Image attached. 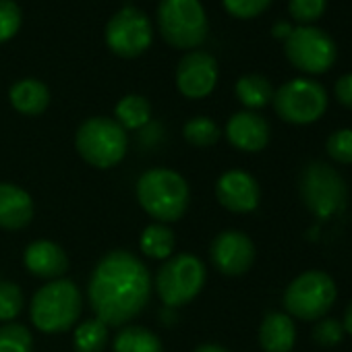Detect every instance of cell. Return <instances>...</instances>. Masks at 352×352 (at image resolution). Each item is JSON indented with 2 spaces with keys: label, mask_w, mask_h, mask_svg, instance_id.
<instances>
[{
  "label": "cell",
  "mask_w": 352,
  "mask_h": 352,
  "mask_svg": "<svg viewBox=\"0 0 352 352\" xmlns=\"http://www.w3.org/2000/svg\"><path fill=\"white\" fill-rule=\"evenodd\" d=\"M151 296V276L145 263L126 249L106 253L94 267L87 284L89 307L108 327H124Z\"/></svg>",
  "instance_id": "cell-1"
},
{
  "label": "cell",
  "mask_w": 352,
  "mask_h": 352,
  "mask_svg": "<svg viewBox=\"0 0 352 352\" xmlns=\"http://www.w3.org/2000/svg\"><path fill=\"white\" fill-rule=\"evenodd\" d=\"M135 195L141 210L160 224L181 220L191 201L189 183L172 168L145 170L135 185Z\"/></svg>",
  "instance_id": "cell-2"
},
{
  "label": "cell",
  "mask_w": 352,
  "mask_h": 352,
  "mask_svg": "<svg viewBox=\"0 0 352 352\" xmlns=\"http://www.w3.org/2000/svg\"><path fill=\"white\" fill-rule=\"evenodd\" d=\"M83 294L71 280H52L44 284L30 305V317L42 333H65L81 317Z\"/></svg>",
  "instance_id": "cell-3"
},
{
  "label": "cell",
  "mask_w": 352,
  "mask_h": 352,
  "mask_svg": "<svg viewBox=\"0 0 352 352\" xmlns=\"http://www.w3.org/2000/svg\"><path fill=\"white\" fill-rule=\"evenodd\" d=\"M206 265L193 253H179L168 257L155 274V292L160 300L170 307L189 305L199 296L206 286Z\"/></svg>",
  "instance_id": "cell-4"
},
{
  "label": "cell",
  "mask_w": 352,
  "mask_h": 352,
  "mask_svg": "<svg viewBox=\"0 0 352 352\" xmlns=\"http://www.w3.org/2000/svg\"><path fill=\"white\" fill-rule=\"evenodd\" d=\"M298 193L305 208L317 218H331L346 208L348 189L336 168L321 160L309 162L298 176Z\"/></svg>",
  "instance_id": "cell-5"
},
{
  "label": "cell",
  "mask_w": 352,
  "mask_h": 352,
  "mask_svg": "<svg viewBox=\"0 0 352 352\" xmlns=\"http://www.w3.org/2000/svg\"><path fill=\"white\" fill-rule=\"evenodd\" d=\"M162 38L179 50H193L208 38V15L199 0H162L157 7Z\"/></svg>",
  "instance_id": "cell-6"
},
{
  "label": "cell",
  "mask_w": 352,
  "mask_h": 352,
  "mask_svg": "<svg viewBox=\"0 0 352 352\" xmlns=\"http://www.w3.org/2000/svg\"><path fill=\"white\" fill-rule=\"evenodd\" d=\"M79 155L94 168H114L126 155V131L108 116H94L81 122L75 135Z\"/></svg>",
  "instance_id": "cell-7"
},
{
  "label": "cell",
  "mask_w": 352,
  "mask_h": 352,
  "mask_svg": "<svg viewBox=\"0 0 352 352\" xmlns=\"http://www.w3.org/2000/svg\"><path fill=\"white\" fill-rule=\"evenodd\" d=\"M338 296L336 282L329 274L311 270L294 278L284 292V307L290 317L315 321L325 317Z\"/></svg>",
  "instance_id": "cell-8"
},
{
  "label": "cell",
  "mask_w": 352,
  "mask_h": 352,
  "mask_svg": "<svg viewBox=\"0 0 352 352\" xmlns=\"http://www.w3.org/2000/svg\"><path fill=\"white\" fill-rule=\"evenodd\" d=\"M276 114L290 124H311L327 108L325 87L313 79H292L274 91Z\"/></svg>",
  "instance_id": "cell-9"
},
{
  "label": "cell",
  "mask_w": 352,
  "mask_h": 352,
  "mask_svg": "<svg viewBox=\"0 0 352 352\" xmlns=\"http://www.w3.org/2000/svg\"><path fill=\"white\" fill-rule=\"evenodd\" d=\"M284 52L292 67L309 75L329 71L338 56L336 42L323 30L311 25L294 28L286 38Z\"/></svg>",
  "instance_id": "cell-10"
},
{
  "label": "cell",
  "mask_w": 352,
  "mask_h": 352,
  "mask_svg": "<svg viewBox=\"0 0 352 352\" xmlns=\"http://www.w3.org/2000/svg\"><path fill=\"white\" fill-rule=\"evenodd\" d=\"M151 21L137 7H124L106 25V44L120 58H135L151 46Z\"/></svg>",
  "instance_id": "cell-11"
},
{
  "label": "cell",
  "mask_w": 352,
  "mask_h": 352,
  "mask_svg": "<svg viewBox=\"0 0 352 352\" xmlns=\"http://www.w3.org/2000/svg\"><path fill=\"white\" fill-rule=\"evenodd\" d=\"M218 83V63L208 52L187 54L176 69V87L189 100L208 98Z\"/></svg>",
  "instance_id": "cell-12"
},
{
  "label": "cell",
  "mask_w": 352,
  "mask_h": 352,
  "mask_svg": "<svg viewBox=\"0 0 352 352\" xmlns=\"http://www.w3.org/2000/svg\"><path fill=\"white\" fill-rule=\"evenodd\" d=\"M210 255L224 276H243L255 261V245L241 230H224L214 239Z\"/></svg>",
  "instance_id": "cell-13"
},
{
  "label": "cell",
  "mask_w": 352,
  "mask_h": 352,
  "mask_svg": "<svg viewBox=\"0 0 352 352\" xmlns=\"http://www.w3.org/2000/svg\"><path fill=\"white\" fill-rule=\"evenodd\" d=\"M216 197L232 214H251L257 210L261 189L255 176L245 170H228L216 183Z\"/></svg>",
  "instance_id": "cell-14"
},
{
  "label": "cell",
  "mask_w": 352,
  "mask_h": 352,
  "mask_svg": "<svg viewBox=\"0 0 352 352\" xmlns=\"http://www.w3.org/2000/svg\"><path fill=\"white\" fill-rule=\"evenodd\" d=\"M226 139L230 141L232 147L247 151V153H255L267 145L270 124L261 114H257L253 110H243L228 118Z\"/></svg>",
  "instance_id": "cell-15"
},
{
  "label": "cell",
  "mask_w": 352,
  "mask_h": 352,
  "mask_svg": "<svg viewBox=\"0 0 352 352\" xmlns=\"http://www.w3.org/2000/svg\"><path fill=\"white\" fill-rule=\"evenodd\" d=\"M23 263L28 272L42 280H60L69 270V257L58 243L52 241H34L23 253Z\"/></svg>",
  "instance_id": "cell-16"
},
{
  "label": "cell",
  "mask_w": 352,
  "mask_h": 352,
  "mask_svg": "<svg viewBox=\"0 0 352 352\" xmlns=\"http://www.w3.org/2000/svg\"><path fill=\"white\" fill-rule=\"evenodd\" d=\"M34 214L36 206L25 189L13 183H0V228L21 230L30 226Z\"/></svg>",
  "instance_id": "cell-17"
},
{
  "label": "cell",
  "mask_w": 352,
  "mask_h": 352,
  "mask_svg": "<svg viewBox=\"0 0 352 352\" xmlns=\"http://www.w3.org/2000/svg\"><path fill=\"white\" fill-rule=\"evenodd\" d=\"M296 342V325L288 313L272 311L259 325V344L265 352H290Z\"/></svg>",
  "instance_id": "cell-18"
},
{
  "label": "cell",
  "mask_w": 352,
  "mask_h": 352,
  "mask_svg": "<svg viewBox=\"0 0 352 352\" xmlns=\"http://www.w3.org/2000/svg\"><path fill=\"white\" fill-rule=\"evenodd\" d=\"M11 104L17 112L25 116H38L42 114L50 104V91L48 87L38 79H21L17 81L9 91Z\"/></svg>",
  "instance_id": "cell-19"
},
{
  "label": "cell",
  "mask_w": 352,
  "mask_h": 352,
  "mask_svg": "<svg viewBox=\"0 0 352 352\" xmlns=\"http://www.w3.org/2000/svg\"><path fill=\"white\" fill-rule=\"evenodd\" d=\"M174 247H176V236L168 224L153 222V224L145 226V230L141 232L139 249L145 257L166 261L168 257H172Z\"/></svg>",
  "instance_id": "cell-20"
},
{
  "label": "cell",
  "mask_w": 352,
  "mask_h": 352,
  "mask_svg": "<svg viewBox=\"0 0 352 352\" xmlns=\"http://www.w3.org/2000/svg\"><path fill=\"white\" fill-rule=\"evenodd\" d=\"M114 352H164L162 340L143 325H124L112 344Z\"/></svg>",
  "instance_id": "cell-21"
},
{
  "label": "cell",
  "mask_w": 352,
  "mask_h": 352,
  "mask_svg": "<svg viewBox=\"0 0 352 352\" xmlns=\"http://www.w3.org/2000/svg\"><path fill=\"white\" fill-rule=\"evenodd\" d=\"M114 120L124 129V131H137L149 124L151 120V104L147 98L129 94L124 96L116 108H114Z\"/></svg>",
  "instance_id": "cell-22"
},
{
  "label": "cell",
  "mask_w": 352,
  "mask_h": 352,
  "mask_svg": "<svg viewBox=\"0 0 352 352\" xmlns=\"http://www.w3.org/2000/svg\"><path fill=\"white\" fill-rule=\"evenodd\" d=\"M234 94L249 110L263 108L274 100V87L263 75H243L234 85Z\"/></svg>",
  "instance_id": "cell-23"
},
{
  "label": "cell",
  "mask_w": 352,
  "mask_h": 352,
  "mask_svg": "<svg viewBox=\"0 0 352 352\" xmlns=\"http://www.w3.org/2000/svg\"><path fill=\"white\" fill-rule=\"evenodd\" d=\"M110 333L108 325L100 319H85L73 331V348L75 352H104L108 346Z\"/></svg>",
  "instance_id": "cell-24"
},
{
  "label": "cell",
  "mask_w": 352,
  "mask_h": 352,
  "mask_svg": "<svg viewBox=\"0 0 352 352\" xmlns=\"http://www.w3.org/2000/svg\"><path fill=\"white\" fill-rule=\"evenodd\" d=\"M183 135L195 147H212L222 137L218 122L212 120L210 116H195V118H191L183 126Z\"/></svg>",
  "instance_id": "cell-25"
},
{
  "label": "cell",
  "mask_w": 352,
  "mask_h": 352,
  "mask_svg": "<svg viewBox=\"0 0 352 352\" xmlns=\"http://www.w3.org/2000/svg\"><path fill=\"white\" fill-rule=\"evenodd\" d=\"M0 352H34V336L23 323L0 325Z\"/></svg>",
  "instance_id": "cell-26"
},
{
  "label": "cell",
  "mask_w": 352,
  "mask_h": 352,
  "mask_svg": "<svg viewBox=\"0 0 352 352\" xmlns=\"http://www.w3.org/2000/svg\"><path fill=\"white\" fill-rule=\"evenodd\" d=\"M23 309V292L17 284L0 280V321L11 323Z\"/></svg>",
  "instance_id": "cell-27"
},
{
  "label": "cell",
  "mask_w": 352,
  "mask_h": 352,
  "mask_svg": "<svg viewBox=\"0 0 352 352\" xmlns=\"http://www.w3.org/2000/svg\"><path fill=\"white\" fill-rule=\"evenodd\" d=\"M21 28V9L15 0H0V44L17 36Z\"/></svg>",
  "instance_id": "cell-28"
},
{
  "label": "cell",
  "mask_w": 352,
  "mask_h": 352,
  "mask_svg": "<svg viewBox=\"0 0 352 352\" xmlns=\"http://www.w3.org/2000/svg\"><path fill=\"white\" fill-rule=\"evenodd\" d=\"M329 157L340 164H352V129L333 131L325 143Z\"/></svg>",
  "instance_id": "cell-29"
},
{
  "label": "cell",
  "mask_w": 352,
  "mask_h": 352,
  "mask_svg": "<svg viewBox=\"0 0 352 352\" xmlns=\"http://www.w3.org/2000/svg\"><path fill=\"white\" fill-rule=\"evenodd\" d=\"M344 325L342 321L333 319V317H321L319 323L315 325L313 329V338L319 346L323 348H331V346H338L344 338Z\"/></svg>",
  "instance_id": "cell-30"
},
{
  "label": "cell",
  "mask_w": 352,
  "mask_h": 352,
  "mask_svg": "<svg viewBox=\"0 0 352 352\" xmlns=\"http://www.w3.org/2000/svg\"><path fill=\"white\" fill-rule=\"evenodd\" d=\"M325 5H327V0H290L288 11L292 19H296L298 23H311L323 15Z\"/></svg>",
  "instance_id": "cell-31"
},
{
  "label": "cell",
  "mask_w": 352,
  "mask_h": 352,
  "mask_svg": "<svg viewBox=\"0 0 352 352\" xmlns=\"http://www.w3.org/2000/svg\"><path fill=\"white\" fill-rule=\"evenodd\" d=\"M224 9L236 17V19H253L257 15H261L270 5L272 0H222Z\"/></svg>",
  "instance_id": "cell-32"
},
{
  "label": "cell",
  "mask_w": 352,
  "mask_h": 352,
  "mask_svg": "<svg viewBox=\"0 0 352 352\" xmlns=\"http://www.w3.org/2000/svg\"><path fill=\"white\" fill-rule=\"evenodd\" d=\"M333 94L338 98V102L346 108H352V73L340 77L336 81V87H333Z\"/></svg>",
  "instance_id": "cell-33"
},
{
  "label": "cell",
  "mask_w": 352,
  "mask_h": 352,
  "mask_svg": "<svg viewBox=\"0 0 352 352\" xmlns=\"http://www.w3.org/2000/svg\"><path fill=\"white\" fill-rule=\"evenodd\" d=\"M290 32H292V28H290L288 23H284V21L276 23V25H274V30H272V34H274L276 38H288V36H290Z\"/></svg>",
  "instance_id": "cell-34"
},
{
  "label": "cell",
  "mask_w": 352,
  "mask_h": 352,
  "mask_svg": "<svg viewBox=\"0 0 352 352\" xmlns=\"http://www.w3.org/2000/svg\"><path fill=\"white\" fill-rule=\"evenodd\" d=\"M342 325H344V331L352 336V300H350V305L346 307V313H344V321H342Z\"/></svg>",
  "instance_id": "cell-35"
},
{
  "label": "cell",
  "mask_w": 352,
  "mask_h": 352,
  "mask_svg": "<svg viewBox=\"0 0 352 352\" xmlns=\"http://www.w3.org/2000/svg\"><path fill=\"white\" fill-rule=\"evenodd\" d=\"M195 352H230V350H226L220 344H204V346L195 348Z\"/></svg>",
  "instance_id": "cell-36"
}]
</instances>
